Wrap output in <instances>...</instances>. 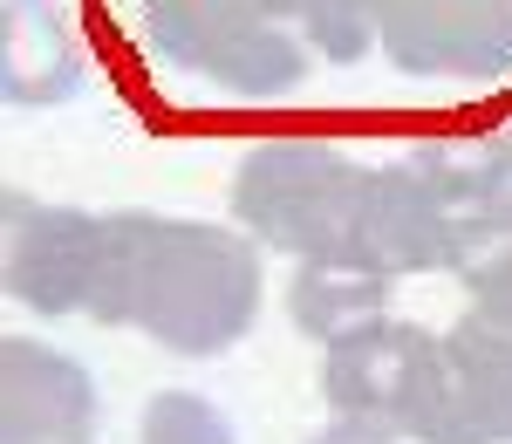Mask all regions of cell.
<instances>
[{"label":"cell","mask_w":512,"mask_h":444,"mask_svg":"<svg viewBox=\"0 0 512 444\" xmlns=\"http://www.w3.org/2000/svg\"><path fill=\"white\" fill-rule=\"evenodd\" d=\"M89 89L82 48L69 21L48 0H7L0 7V96L14 110H62Z\"/></svg>","instance_id":"obj_10"},{"label":"cell","mask_w":512,"mask_h":444,"mask_svg":"<svg viewBox=\"0 0 512 444\" xmlns=\"http://www.w3.org/2000/svg\"><path fill=\"white\" fill-rule=\"evenodd\" d=\"M417 444H512V328L465 308L437 328V390Z\"/></svg>","instance_id":"obj_7"},{"label":"cell","mask_w":512,"mask_h":444,"mask_svg":"<svg viewBox=\"0 0 512 444\" xmlns=\"http://www.w3.org/2000/svg\"><path fill=\"white\" fill-rule=\"evenodd\" d=\"M410 82H499L512 76V0H383V41Z\"/></svg>","instance_id":"obj_6"},{"label":"cell","mask_w":512,"mask_h":444,"mask_svg":"<svg viewBox=\"0 0 512 444\" xmlns=\"http://www.w3.org/2000/svg\"><path fill=\"white\" fill-rule=\"evenodd\" d=\"M396 281L369 274V267H349V260H301L287 274V322L301 328L308 342H342L349 328L390 315Z\"/></svg>","instance_id":"obj_11"},{"label":"cell","mask_w":512,"mask_h":444,"mask_svg":"<svg viewBox=\"0 0 512 444\" xmlns=\"http://www.w3.org/2000/svg\"><path fill=\"white\" fill-rule=\"evenodd\" d=\"M103 390L82 356L48 335L0 342V444H96Z\"/></svg>","instance_id":"obj_8"},{"label":"cell","mask_w":512,"mask_h":444,"mask_svg":"<svg viewBox=\"0 0 512 444\" xmlns=\"http://www.w3.org/2000/svg\"><path fill=\"white\" fill-rule=\"evenodd\" d=\"M137 48L226 103H287L315 69L308 35L260 0H137Z\"/></svg>","instance_id":"obj_2"},{"label":"cell","mask_w":512,"mask_h":444,"mask_svg":"<svg viewBox=\"0 0 512 444\" xmlns=\"http://www.w3.org/2000/svg\"><path fill=\"white\" fill-rule=\"evenodd\" d=\"M451 246L458 219L424 192V178L410 164H369L362 185V226H355V267L410 281V274H451Z\"/></svg>","instance_id":"obj_9"},{"label":"cell","mask_w":512,"mask_h":444,"mask_svg":"<svg viewBox=\"0 0 512 444\" xmlns=\"http://www.w3.org/2000/svg\"><path fill=\"white\" fill-rule=\"evenodd\" d=\"M403 164L458 226L512 192V137H424L403 151Z\"/></svg>","instance_id":"obj_12"},{"label":"cell","mask_w":512,"mask_h":444,"mask_svg":"<svg viewBox=\"0 0 512 444\" xmlns=\"http://www.w3.org/2000/svg\"><path fill=\"white\" fill-rule=\"evenodd\" d=\"M437 390V328L376 315L321 349V397L349 424H376L417 444Z\"/></svg>","instance_id":"obj_5"},{"label":"cell","mask_w":512,"mask_h":444,"mask_svg":"<svg viewBox=\"0 0 512 444\" xmlns=\"http://www.w3.org/2000/svg\"><path fill=\"white\" fill-rule=\"evenodd\" d=\"M103 246H110V212L35 199V192H7L0 205L7 294L41 322H89L96 281H103Z\"/></svg>","instance_id":"obj_4"},{"label":"cell","mask_w":512,"mask_h":444,"mask_svg":"<svg viewBox=\"0 0 512 444\" xmlns=\"http://www.w3.org/2000/svg\"><path fill=\"white\" fill-rule=\"evenodd\" d=\"M451 281L465 287V301H472L478 315H492V322L512 328V192L458 226Z\"/></svg>","instance_id":"obj_13"},{"label":"cell","mask_w":512,"mask_h":444,"mask_svg":"<svg viewBox=\"0 0 512 444\" xmlns=\"http://www.w3.org/2000/svg\"><path fill=\"white\" fill-rule=\"evenodd\" d=\"M362 185L369 164L349 158L328 137H260L233 158V226L260 253L301 260H349L355 267V226H362Z\"/></svg>","instance_id":"obj_3"},{"label":"cell","mask_w":512,"mask_h":444,"mask_svg":"<svg viewBox=\"0 0 512 444\" xmlns=\"http://www.w3.org/2000/svg\"><path fill=\"white\" fill-rule=\"evenodd\" d=\"M137 444H239V431L205 390H151L137 410Z\"/></svg>","instance_id":"obj_14"},{"label":"cell","mask_w":512,"mask_h":444,"mask_svg":"<svg viewBox=\"0 0 512 444\" xmlns=\"http://www.w3.org/2000/svg\"><path fill=\"white\" fill-rule=\"evenodd\" d=\"M260 308H267L260 246L239 226L144 212V205L110 212L103 281L89 308L96 328H130L164 356L212 363L260 328Z\"/></svg>","instance_id":"obj_1"},{"label":"cell","mask_w":512,"mask_h":444,"mask_svg":"<svg viewBox=\"0 0 512 444\" xmlns=\"http://www.w3.org/2000/svg\"><path fill=\"white\" fill-rule=\"evenodd\" d=\"M301 444H410V438L376 431V424H349V417H328V424H321V431H308Z\"/></svg>","instance_id":"obj_15"}]
</instances>
